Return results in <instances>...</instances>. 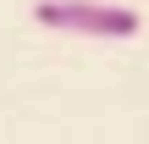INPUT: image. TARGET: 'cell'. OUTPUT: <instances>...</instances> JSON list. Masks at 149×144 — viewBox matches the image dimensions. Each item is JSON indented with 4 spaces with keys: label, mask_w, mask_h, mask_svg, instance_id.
Instances as JSON below:
<instances>
[{
    "label": "cell",
    "mask_w": 149,
    "mask_h": 144,
    "mask_svg": "<svg viewBox=\"0 0 149 144\" xmlns=\"http://www.w3.org/2000/svg\"><path fill=\"white\" fill-rule=\"evenodd\" d=\"M33 22L55 33H83V39H133L138 33V11L111 6V0H39Z\"/></svg>",
    "instance_id": "obj_1"
}]
</instances>
